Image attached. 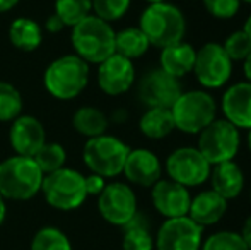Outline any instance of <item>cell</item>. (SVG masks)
Masks as SVG:
<instances>
[{"instance_id": "6da1fadb", "label": "cell", "mask_w": 251, "mask_h": 250, "mask_svg": "<svg viewBox=\"0 0 251 250\" xmlns=\"http://www.w3.org/2000/svg\"><path fill=\"white\" fill-rule=\"evenodd\" d=\"M139 28L151 47L166 48L181 43L186 34L185 14L169 2L149 3L144 9L139 21Z\"/></svg>"}, {"instance_id": "7a4b0ae2", "label": "cell", "mask_w": 251, "mask_h": 250, "mask_svg": "<svg viewBox=\"0 0 251 250\" xmlns=\"http://www.w3.org/2000/svg\"><path fill=\"white\" fill-rule=\"evenodd\" d=\"M43 171L29 156L7 158L0 163V195L10 200H27L41 192Z\"/></svg>"}, {"instance_id": "3957f363", "label": "cell", "mask_w": 251, "mask_h": 250, "mask_svg": "<svg viewBox=\"0 0 251 250\" xmlns=\"http://www.w3.org/2000/svg\"><path fill=\"white\" fill-rule=\"evenodd\" d=\"M115 29L96 16H87L72 28V45L75 55L87 63L104 62L115 54Z\"/></svg>"}, {"instance_id": "277c9868", "label": "cell", "mask_w": 251, "mask_h": 250, "mask_svg": "<svg viewBox=\"0 0 251 250\" xmlns=\"http://www.w3.org/2000/svg\"><path fill=\"white\" fill-rule=\"evenodd\" d=\"M43 81L53 98L62 101L74 100L89 83V63L77 55H63L47 67Z\"/></svg>"}, {"instance_id": "5b68a950", "label": "cell", "mask_w": 251, "mask_h": 250, "mask_svg": "<svg viewBox=\"0 0 251 250\" xmlns=\"http://www.w3.org/2000/svg\"><path fill=\"white\" fill-rule=\"evenodd\" d=\"M175 127L183 134L199 136L217 117V103L203 89L183 91L171 107Z\"/></svg>"}, {"instance_id": "8992f818", "label": "cell", "mask_w": 251, "mask_h": 250, "mask_svg": "<svg viewBox=\"0 0 251 250\" xmlns=\"http://www.w3.org/2000/svg\"><path fill=\"white\" fill-rule=\"evenodd\" d=\"M128 153L130 147L123 140L115 136L102 134L98 137H91L84 144L82 158L91 173H96L102 178H113L123 173Z\"/></svg>"}, {"instance_id": "52a82bcc", "label": "cell", "mask_w": 251, "mask_h": 250, "mask_svg": "<svg viewBox=\"0 0 251 250\" xmlns=\"http://www.w3.org/2000/svg\"><path fill=\"white\" fill-rule=\"evenodd\" d=\"M41 190L47 202L58 211H74L87 199L84 175L65 167L45 175Z\"/></svg>"}, {"instance_id": "ba28073f", "label": "cell", "mask_w": 251, "mask_h": 250, "mask_svg": "<svg viewBox=\"0 0 251 250\" xmlns=\"http://www.w3.org/2000/svg\"><path fill=\"white\" fill-rule=\"evenodd\" d=\"M241 146L239 129H236L226 118H215L199 134L197 149L203 154L208 163L214 165L232 161Z\"/></svg>"}, {"instance_id": "9c48e42d", "label": "cell", "mask_w": 251, "mask_h": 250, "mask_svg": "<svg viewBox=\"0 0 251 250\" xmlns=\"http://www.w3.org/2000/svg\"><path fill=\"white\" fill-rule=\"evenodd\" d=\"M232 62L221 43L208 41L197 50L192 72L205 89H221L232 76Z\"/></svg>"}, {"instance_id": "30bf717a", "label": "cell", "mask_w": 251, "mask_h": 250, "mask_svg": "<svg viewBox=\"0 0 251 250\" xmlns=\"http://www.w3.org/2000/svg\"><path fill=\"white\" fill-rule=\"evenodd\" d=\"M166 171L169 178L183 187H199L208 180L212 165L197 147L183 146L175 149L166 158Z\"/></svg>"}, {"instance_id": "8fae6325", "label": "cell", "mask_w": 251, "mask_h": 250, "mask_svg": "<svg viewBox=\"0 0 251 250\" xmlns=\"http://www.w3.org/2000/svg\"><path fill=\"white\" fill-rule=\"evenodd\" d=\"M203 228L190 216L169 218L159 226L154 238L155 250H200Z\"/></svg>"}, {"instance_id": "7c38bea8", "label": "cell", "mask_w": 251, "mask_h": 250, "mask_svg": "<svg viewBox=\"0 0 251 250\" xmlns=\"http://www.w3.org/2000/svg\"><path fill=\"white\" fill-rule=\"evenodd\" d=\"M98 209L104 221L113 226H125L139 211H137L135 192L122 182L106 184L98 195Z\"/></svg>"}, {"instance_id": "4fadbf2b", "label": "cell", "mask_w": 251, "mask_h": 250, "mask_svg": "<svg viewBox=\"0 0 251 250\" xmlns=\"http://www.w3.org/2000/svg\"><path fill=\"white\" fill-rule=\"evenodd\" d=\"M183 93L179 79L169 76L168 72L157 67L152 69L139 83V100L147 108H171L175 101Z\"/></svg>"}, {"instance_id": "5bb4252c", "label": "cell", "mask_w": 251, "mask_h": 250, "mask_svg": "<svg viewBox=\"0 0 251 250\" xmlns=\"http://www.w3.org/2000/svg\"><path fill=\"white\" fill-rule=\"evenodd\" d=\"M152 206L155 207L159 214L169 220V218H181L188 216L190 202H192V194L186 187L168 180H159L152 185L151 192Z\"/></svg>"}, {"instance_id": "9a60e30c", "label": "cell", "mask_w": 251, "mask_h": 250, "mask_svg": "<svg viewBox=\"0 0 251 250\" xmlns=\"http://www.w3.org/2000/svg\"><path fill=\"white\" fill-rule=\"evenodd\" d=\"M135 83V67L133 62L113 54L104 62L100 63L98 69V84L101 91L109 96H118L130 89Z\"/></svg>"}, {"instance_id": "2e32d148", "label": "cell", "mask_w": 251, "mask_h": 250, "mask_svg": "<svg viewBox=\"0 0 251 250\" xmlns=\"http://www.w3.org/2000/svg\"><path fill=\"white\" fill-rule=\"evenodd\" d=\"M9 139L16 154L33 158L40 151V147L47 142V132H45L43 124L36 117L19 115L16 120H12Z\"/></svg>"}, {"instance_id": "e0dca14e", "label": "cell", "mask_w": 251, "mask_h": 250, "mask_svg": "<svg viewBox=\"0 0 251 250\" xmlns=\"http://www.w3.org/2000/svg\"><path fill=\"white\" fill-rule=\"evenodd\" d=\"M123 175L130 184H135L139 187H152L155 182L162 177V163L157 154L146 147L130 149L126 156Z\"/></svg>"}, {"instance_id": "ac0fdd59", "label": "cell", "mask_w": 251, "mask_h": 250, "mask_svg": "<svg viewBox=\"0 0 251 250\" xmlns=\"http://www.w3.org/2000/svg\"><path fill=\"white\" fill-rule=\"evenodd\" d=\"M221 110L236 129H251V83L231 84L222 94Z\"/></svg>"}, {"instance_id": "d6986e66", "label": "cell", "mask_w": 251, "mask_h": 250, "mask_svg": "<svg viewBox=\"0 0 251 250\" xmlns=\"http://www.w3.org/2000/svg\"><path fill=\"white\" fill-rule=\"evenodd\" d=\"M227 213V200L214 190H201L190 202L188 216L201 228L214 226Z\"/></svg>"}, {"instance_id": "ffe728a7", "label": "cell", "mask_w": 251, "mask_h": 250, "mask_svg": "<svg viewBox=\"0 0 251 250\" xmlns=\"http://www.w3.org/2000/svg\"><path fill=\"white\" fill-rule=\"evenodd\" d=\"M208 180H210L212 190L224 197L227 202L236 199L245 189V173L234 160L214 165Z\"/></svg>"}, {"instance_id": "44dd1931", "label": "cell", "mask_w": 251, "mask_h": 250, "mask_svg": "<svg viewBox=\"0 0 251 250\" xmlns=\"http://www.w3.org/2000/svg\"><path fill=\"white\" fill-rule=\"evenodd\" d=\"M195 55L197 50L190 43H176L171 47H166L161 50V57H159V65L164 72L169 76L181 79L183 76L190 74L195 65Z\"/></svg>"}, {"instance_id": "7402d4cb", "label": "cell", "mask_w": 251, "mask_h": 250, "mask_svg": "<svg viewBox=\"0 0 251 250\" xmlns=\"http://www.w3.org/2000/svg\"><path fill=\"white\" fill-rule=\"evenodd\" d=\"M9 40L16 48L23 52H33L43 41V29L33 19L19 17L14 19L9 28Z\"/></svg>"}, {"instance_id": "603a6c76", "label": "cell", "mask_w": 251, "mask_h": 250, "mask_svg": "<svg viewBox=\"0 0 251 250\" xmlns=\"http://www.w3.org/2000/svg\"><path fill=\"white\" fill-rule=\"evenodd\" d=\"M139 129L144 136L154 140L168 137L176 129L171 108H147L146 113L140 117Z\"/></svg>"}, {"instance_id": "cb8c5ba5", "label": "cell", "mask_w": 251, "mask_h": 250, "mask_svg": "<svg viewBox=\"0 0 251 250\" xmlns=\"http://www.w3.org/2000/svg\"><path fill=\"white\" fill-rule=\"evenodd\" d=\"M122 247L123 250H154V238L149 230V221L146 216L137 213L128 223L123 226Z\"/></svg>"}, {"instance_id": "d4e9b609", "label": "cell", "mask_w": 251, "mask_h": 250, "mask_svg": "<svg viewBox=\"0 0 251 250\" xmlns=\"http://www.w3.org/2000/svg\"><path fill=\"white\" fill-rule=\"evenodd\" d=\"M149 47V40L140 31V28H125L115 34V54L132 62L142 57Z\"/></svg>"}, {"instance_id": "484cf974", "label": "cell", "mask_w": 251, "mask_h": 250, "mask_svg": "<svg viewBox=\"0 0 251 250\" xmlns=\"http://www.w3.org/2000/svg\"><path fill=\"white\" fill-rule=\"evenodd\" d=\"M108 117L94 107H82L74 113L72 125L80 136L86 137H98L102 136L108 129Z\"/></svg>"}, {"instance_id": "4316f807", "label": "cell", "mask_w": 251, "mask_h": 250, "mask_svg": "<svg viewBox=\"0 0 251 250\" xmlns=\"http://www.w3.org/2000/svg\"><path fill=\"white\" fill-rule=\"evenodd\" d=\"M91 12H93L91 0H56L55 2V14L65 26L70 28L91 16Z\"/></svg>"}, {"instance_id": "83f0119b", "label": "cell", "mask_w": 251, "mask_h": 250, "mask_svg": "<svg viewBox=\"0 0 251 250\" xmlns=\"http://www.w3.org/2000/svg\"><path fill=\"white\" fill-rule=\"evenodd\" d=\"M33 160L36 161V165L43 171V175H48L63 168V165L67 161V153L60 144L45 142L40 147V151L33 156Z\"/></svg>"}, {"instance_id": "f1b7e54d", "label": "cell", "mask_w": 251, "mask_h": 250, "mask_svg": "<svg viewBox=\"0 0 251 250\" xmlns=\"http://www.w3.org/2000/svg\"><path fill=\"white\" fill-rule=\"evenodd\" d=\"M23 111L21 93L9 83L0 81V122H12Z\"/></svg>"}, {"instance_id": "f546056e", "label": "cell", "mask_w": 251, "mask_h": 250, "mask_svg": "<svg viewBox=\"0 0 251 250\" xmlns=\"http://www.w3.org/2000/svg\"><path fill=\"white\" fill-rule=\"evenodd\" d=\"M31 250H72L70 240L58 228H41L31 242Z\"/></svg>"}, {"instance_id": "4dcf8cb0", "label": "cell", "mask_w": 251, "mask_h": 250, "mask_svg": "<svg viewBox=\"0 0 251 250\" xmlns=\"http://www.w3.org/2000/svg\"><path fill=\"white\" fill-rule=\"evenodd\" d=\"M200 250H250L238 231H215L214 235L201 242Z\"/></svg>"}, {"instance_id": "1f68e13d", "label": "cell", "mask_w": 251, "mask_h": 250, "mask_svg": "<svg viewBox=\"0 0 251 250\" xmlns=\"http://www.w3.org/2000/svg\"><path fill=\"white\" fill-rule=\"evenodd\" d=\"M221 45L232 62H245V58L251 54V38L245 33V29L231 33Z\"/></svg>"}, {"instance_id": "d6a6232c", "label": "cell", "mask_w": 251, "mask_h": 250, "mask_svg": "<svg viewBox=\"0 0 251 250\" xmlns=\"http://www.w3.org/2000/svg\"><path fill=\"white\" fill-rule=\"evenodd\" d=\"M93 2V12L96 17L111 24L118 21L128 12L132 0H91Z\"/></svg>"}, {"instance_id": "836d02e7", "label": "cell", "mask_w": 251, "mask_h": 250, "mask_svg": "<svg viewBox=\"0 0 251 250\" xmlns=\"http://www.w3.org/2000/svg\"><path fill=\"white\" fill-rule=\"evenodd\" d=\"M203 7L212 17L221 21L232 19L241 9V0H203Z\"/></svg>"}, {"instance_id": "e575fe53", "label": "cell", "mask_w": 251, "mask_h": 250, "mask_svg": "<svg viewBox=\"0 0 251 250\" xmlns=\"http://www.w3.org/2000/svg\"><path fill=\"white\" fill-rule=\"evenodd\" d=\"M84 184H86L87 195H100L102 192V189L106 187L104 178L96 173H91L89 177H84Z\"/></svg>"}, {"instance_id": "d590c367", "label": "cell", "mask_w": 251, "mask_h": 250, "mask_svg": "<svg viewBox=\"0 0 251 250\" xmlns=\"http://www.w3.org/2000/svg\"><path fill=\"white\" fill-rule=\"evenodd\" d=\"M63 28H65V24L60 21V17L56 16V14H53V16L48 17V21H47V29L48 31L55 33V31H62Z\"/></svg>"}, {"instance_id": "8d00e7d4", "label": "cell", "mask_w": 251, "mask_h": 250, "mask_svg": "<svg viewBox=\"0 0 251 250\" xmlns=\"http://www.w3.org/2000/svg\"><path fill=\"white\" fill-rule=\"evenodd\" d=\"M241 238L245 240V244L248 245V249L251 250V214L248 218H246V221H245V224H243V228H241Z\"/></svg>"}, {"instance_id": "74e56055", "label": "cell", "mask_w": 251, "mask_h": 250, "mask_svg": "<svg viewBox=\"0 0 251 250\" xmlns=\"http://www.w3.org/2000/svg\"><path fill=\"white\" fill-rule=\"evenodd\" d=\"M21 0H0V12H7V10L14 9Z\"/></svg>"}, {"instance_id": "f35d334b", "label": "cell", "mask_w": 251, "mask_h": 250, "mask_svg": "<svg viewBox=\"0 0 251 250\" xmlns=\"http://www.w3.org/2000/svg\"><path fill=\"white\" fill-rule=\"evenodd\" d=\"M243 70H245L246 81L251 83V54L245 58V62H243Z\"/></svg>"}, {"instance_id": "ab89813d", "label": "cell", "mask_w": 251, "mask_h": 250, "mask_svg": "<svg viewBox=\"0 0 251 250\" xmlns=\"http://www.w3.org/2000/svg\"><path fill=\"white\" fill-rule=\"evenodd\" d=\"M5 214H7V207H5V199L0 195V226L5 221Z\"/></svg>"}, {"instance_id": "60d3db41", "label": "cell", "mask_w": 251, "mask_h": 250, "mask_svg": "<svg viewBox=\"0 0 251 250\" xmlns=\"http://www.w3.org/2000/svg\"><path fill=\"white\" fill-rule=\"evenodd\" d=\"M243 29H245V33L248 34V36L251 38V14L248 17H246V21H245V26H243Z\"/></svg>"}, {"instance_id": "b9f144b4", "label": "cell", "mask_w": 251, "mask_h": 250, "mask_svg": "<svg viewBox=\"0 0 251 250\" xmlns=\"http://www.w3.org/2000/svg\"><path fill=\"white\" fill-rule=\"evenodd\" d=\"M246 144H248V149L251 153V129H248V137H246Z\"/></svg>"}, {"instance_id": "7bdbcfd3", "label": "cell", "mask_w": 251, "mask_h": 250, "mask_svg": "<svg viewBox=\"0 0 251 250\" xmlns=\"http://www.w3.org/2000/svg\"><path fill=\"white\" fill-rule=\"evenodd\" d=\"M146 2H149V3H157V2H166V0H146Z\"/></svg>"}, {"instance_id": "ee69618b", "label": "cell", "mask_w": 251, "mask_h": 250, "mask_svg": "<svg viewBox=\"0 0 251 250\" xmlns=\"http://www.w3.org/2000/svg\"><path fill=\"white\" fill-rule=\"evenodd\" d=\"M241 2H245V3H250V5H251V0H241Z\"/></svg>"}, {"instance_id": "f6af8a7d", "label": "cell", "mask_w": 251, "mask_h": 250, "mask_svg": "<svg viewBox=\"0 0 251 250\" xmlns=\"http://www.w3.org/2000/svg\"><path fill=\"white\" fill-rule=\"evenodd\" d=\"M250 202H251V192H250Z\"/></svg>"}]
</instances>
